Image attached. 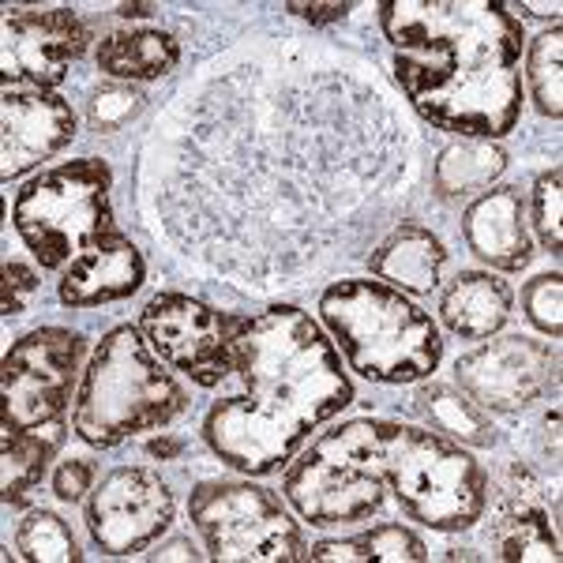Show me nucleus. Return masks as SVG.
I'll list each match as a JSON object with an SVG mask.
<instances>
[{"label": "nucleus", "instance_id": "obj_1", "mask_svg": "<svg viewBox=\"0 0 563 563\" xmlns=\"http://www.w3.org/2000/svg\"><path fill=\"white\" fill-rule=\"evenodd\" d=\"M417 143L365 60L260 42L203 68L143 147V214L199 275L275 289L353 260L413 185Z\"/></svg>", "mask_w": 563, "mask_h": 563}, {"label": "nucleus", "instance_id": "obj_2", "mask_svg": "<svg viewBox=\"0 0 563 563\" xmlns=\"http://www.w3.org/2000/svg\"><path fill=\"white\" fill-rule=\"evenodd\" d=\"M225 327L241 390L207 410L203 440L238 474H278L308 435L353 402V384L334 342L301 308L275 305Z\"/></svg>", "mask_w": 563, "mask_h": 563}, {"label": "nucleus", "instance_id": "obj_3", "mask_svg": "<svg viewBox=\"0 0 563 563\" xmlns=\"http://www.w3.org/2000/svg\"><path fill=\"white\" fill-rule=\"evenodd\" d=\"M402 95L432 129L496 143L522 109V23L499 0L379 4Z\"/></svg>", "mask_w": 563, "mask_h": 563}, {"label": "nucleus", "instance_id": "obj_4", "mask_svg": "<svg viewBox=\"0 0 563 563\" xmlns=\"http://www.w3.org/2000/svg\"><path fill=\"white\" fill-rule=\"evenodd\" d=\"M339 429L365 477L376 488L390 485L413 522L440 533H462L481 522L488 507V474L455 440L379 417H361Z\"/></svg>", "mask_w": 563, "mask_h": 563}, {"label": "nucleus", "instance_id": "obj_5", "mask_svg": "<svg viewBox=\"0 0 563 563\" xmlns=\"http://www.w3.org/2000/svg\"><path fill=\"white\" fill-rule=\"evenodd\" d=\"M320 320L346 353L350 368L372 384H421L440 368V327L387 282H331L320 297Z\"/></svg>", "mask_w": 563, "mask_h": 563}, {"label": "nucleus", "instance_id": "obj_6", "mask_svg": "<svg viewBox=\"0 0 563 563\" xmlns=\"http://www.w3.org/2000/svg\"><path fill=\"white\" fill-rule=\"evenodd\" d=\"M188 410L185 387L166 372L140 327H113L90 353L76 390V435L90 448H121L151 429H166Z\"/></svg>", "mask_w": 563, "mask_h": 563}, {"label": "nucleus", "instance_id": "obj_7", "mask_svg": "<svg viewBox=\"0 0 563 563\" xmlns=\"http://www.w3.org/2000/svg\"><path fill=\"white\" fill-rule=\"evenodd\" d=\"M113 169L102 158H76L26 180L12 225L45 271H65L87 244L113 230Z\"/></svg>", "mask_w": 563, "mask_h": 563}, {"label": "nucleus", "instance_id": "obj_8", "mask_svg": "<svg viewBox=\"0 0 563 563\" xmlns=\"http://www.w3.org/2000/svg\"><path fill=\"white\" fill-rule=\"evenodd\" d=\"M188 519L218 563H294L308 544L282 499L252 481H203L188 499Z\"/></svg>", "mask_w": 563, "mask_h": 563}, {"label": "nucleus", "instance_id": "obj_9", "mask_svg": "<svg viewBox=\"0 0 563 563\" xmlns=\"http://www.w3.org/2000/svg\"><path fill=\"white\" fill-rule=\"evenodd\" d=\"M84 334L68 327H38L12 342L0 365V424L45 429L65 421L71 387L84 379Z\"/></svg>", "mask_w": 563, "mask_h": 563}, {"label": "nucleus", "instance_id": "obj_10", "mask_svg": "<svg viewBox=\"0 0 563 563\" xmlns=\"http://www.w3.org/2000/svg\"><path fill=\"white\" fill-rule=\"evenodd\" d=\"M455 384L481 410L522 413L560 387V350L522 334L493 339L455 361Z\"/></svg>", "mask_w": 563, "mask_h": 563}, {"label": "nucleus", "instance_id": "obj_11", "mask_svg": "<svg viewBox=\"0 0 563 563\" xmlns=\"http://www.w3.org/2000/svg\"><path fill=\"white\" fill-rule=\"evenodd\" d=\"M177 504L162 474L147 466H117L90 488L87 530L106 556H132L174 526Z\"/></svg>", "mask_w": 563, "mask_h": 563}, {"label": "nucleus", "instance_id": "obj_12", "mask_svg": "<svg viewBox=\"0 0 563 563\" xmlns=\"http://www.w3.org/2000/svg\"><path fill=\"white\" fill-rule=\"evenodd\" d=\"M140 334L174 372L196 387H218L233 372L230 327L211 305L188 294H158L143 305Z\"/></svg>", "mask_w": 563, "mask_h": 563}, {"label": "nucleus", "instance_id": "obj_13", "mask_svg": "<svg viewBox=\"0 0 563 563\" xmlns=\"http://www.w3.org/2000/svg\"><path fill=\"white\" fill-rule=\"evenodd\" d=\"M12 12V8H8ZM90 31L71 8L12 12L0 26V71L4 84L53 90L87 53Z\"/></svg>", "mask_w": 563, "mask_h": 563}, {"label": "nucleus", "instance_id": "obj_14", "mask_svg": "<svg viewBox=\"0 0 563 563\" xmlns=\"http://www.w3.org/2000/svg\"><path fill=\"white\" fill-rule=\"evenodd\" d=\"M0 177L15 180L26 169L49 162L76 140V109L57 90L4 84L0 95Z\"/></svg>", "mask_w": 563, "mask_h": 563}, {"label": "nucleus", "instance_id": "obj_15", "mask_svg": "<svg viewBox=\"0 0 563 563\" xmlns=\"http://www.w3.org/2000/svg\"><path fill=\"white\" fill-rule=\"evenodd\" d=\"M499 511L488 530V549L507 563H560V530L549 522L538 481L526 466H507L499 474Z\"/></svg>", "mask_w": 563, "mask_h": 563}, {"label": "nucleus", "instance_id": "obj_16", "mask_svg": "<svg viewBox=\"0 0 563 563\" xmlns=\"http://www.w3.org/2000/svg\"><path fill=\"white\" fill-rule=\"evenodd\" d=\"M147 278L143 252L121 230H106L95 244H87L76 260L60 271L57 297L68 308H98L132 297Z\"/></svg>", "mask_w": 563, "mask_h": 563}, {"label": "nucleus", "instance_id": "obj_17", "mask_svg": "<svg viewBox=\"0 0 563 563\" xmlns=\"http://www.w3.org/2000/svg\"><path fill=\"white\" fill-rule=\"evenodd\" d=\"M462 238L470 252L493 271H522L533 260V241L526 230V199L519 185H499L481 192L462 214Z\"/></svg>", "mask_w": 563, "mask_h": 563}, {"label": "nucleus", "instance_id": "obj_18", "mask_svg": "<svg viewBox=\"0 0 563 563\" xmlns=\"http://www.w3.org/2000/svg\"><path fill=\"white\" fill-rule=\"evenodd\" d=\"M443 267H448L443 241L417 222H398L368 256L372 275L402 294H432Z\"/></svg>", "mask_w": 563, "mask_h": 563}, {"label": "nucleus", "instance_id": "obj_19", "mask_svg": "<svg viewBox=\"0 0 563 563\" xmlns=\"http://www.w3.org/2000/svg\"><path fill=\"white\" fill-rule=\"evenodd\" d=\"M511 286L499 282L493 271H462V275L443 289L440 320L455 339L477 342L511 320Z\"/></svg>", "mask_w": 563, "mask_h": 563}, {"label": "nucleus", "instance_id": "obj_20", "mask_svg": "<svg viewBox=\"0 0 563 563\" xmlns=\"http://www.w3.org/2000/svg\"><path fill=\"white\" fill-rule=\"evenodd\" d=\"M180 45L169 31L154 26H132V31H113L98 42V68L121 84H151L177 68Z\"/></svg>", "mask_w": 563, "mask_h": 563}, {"label": "nucleus", "instance_id": "obj_21", "mask_svg": "<svg viewBox=\"0 0 563 563\" xmlns=\"http://www.w3.org/2000/svg\"><path fill=\"white\" fill-rule=\"evenodd\" d=\"M68 440V424H45V429H12L0 424V496L4 504H20L31 488L42 485L49 462Z\"/></svg>", "mask_w": 563, "mask_h": 563}, {"label": "nucleus", "instance_id": "obj_22", "mask_svg": "<svg viewBox=\"0 0 563 563\" xmlns=\"http://www.w3.org/2000/svg\"><path fill=\"white\" fill-rule=\"evenodd\" d=\"M417 413L424 417L432 432L455 440L459 448H493L496 443V424L488 410H481L470 395L448 387V384H424L413 395Z\"/></svg>", "mask_w": 563, "mask_h": 563}, {"label": "nucleus", "instance_id": "obj_23", "mask_svg": "<svg viewBox=\"0 0 563 563\" xmlns=\"http://www.w3.org/2000/svg\"><path fill=\"white\" fill-rule=\"evenodd\" d=\"M305 560L316 563H421L429 560V544L417 538L413 530L395 522L372 526L365 533L339 541H320L305 552Z\"/></svg>", "mask_w": 563, "mask_h": 563}, {"label": "nucleus", "instance_id": "obj_24", "mask_svg": "<svg viewBox=\"0 0 563 563\" xmlns=\"http://www.w3.org/2000/svg\"><path fill=\"white\" fill-rule=\"evenodd\" d=\"M507 169V151L488 140H459L440 151L432 169L435 192L455 199L470 192H485Z\"/></svg>", "mask_w": 563, "mask_h": 563}, {"label": "nucleus", "instance_id": "obj_25", "mask_svg": "<svg viewBox=\"0 0 563 563\" xmlns=\"http://www.w3.org/2000/svg\"><path fill=\"white\" fill-rule=\"evenodd\" d=\"M526 84H530L533 106L544 117H563V31L552 23V31L538 34L526 53Z\"/></svg>", "mask_w": 563, "mask_h": 563}, {"label": "nucleus", "instance_id": "obj_26", "mask_svg": "<svg viewBox=\"0 0 563 563\" xmlns=\"http://www.w3.org/2000/svg\"><path fill=\"white\" fill-rule=\"evenodd\" d=\"M15 549L31 563H79L84 552L71 526L53 511H31L15 530Z\"/></svg>", "mask_w": 563, "mask_h": 563}, {"label": "nucleus", "instance_id": "obj_27", "mask_svg": "<svg viewBox=\"0 0 563 563\" xmlns=\"http://www.w3.org/2000/svg\"><path fill=\"white\" fill-rule=\"evenodd\" d=\"M526 222H533V233H538L541 249L560 256L563 252V174L560 166L544 169L530 192V203H526Z\"/></svg>", "mask_w": 563, "mask_h": 563}, {"label": "nucleus", "instance_id": "obj_28", "mask_svg": "<svg viewBox=\"0 0 563 563\" xmlns=\"http://www.w3.org/2000/svg\"><path fill=\"white\" fill-rule=\"evenodd\" d=\"M143 102L147 98L140 95L135 87L129 84H109V87H98L87 102V121H90V132L98 135H113L121 132L124 124L135 121L143 113Z\"/></svg>", "mask_w": 563, "mask_h": 563}, {"label": "nucleus", "instance_id": "obj_29", "mask_svg": "<svg viewBox=\"0 0 563 563\" xmlns=\"http://www.w3.org/2000/svg\"><path fill=\"white\" fill-rule=\"evenodd\" d=\"M522 312L541 334H549L552 342L560 339V334H563V275H560V271L526 282Z\"/></svg>", "mask_w": 563, "mask_h": 563}, {"label": "nucleus", "instance_id": "obj_30", "mask_svg": "<svg viewBox=\"0 0 563 563\" xmlns=\"http://www.w3.org/2000/svg\"><path fill=\"white\" fill-rule=\"evenodd\" d=\"M42 278L34 267H26L20 260L4 263V316H20L31 308V301L38 297Z\"/></svg>", "mask_w": 563, "mask_h": 563}, {"label": "nucleus", "instance_id": "obj_31", "mask_svg": "<svg viewBox=\"0 0 563 563\" xmlns=\"http://www.w3.org/2000/svg\"><path fill=\"white\" fill-rule=\"evenodd\" d=\"M95 462L90 459H68L57 466V474H53V496L65 499V504H79L90 488H95Z\"/></svg>", "mask_w": 563, "mask_h": 563}, {"label": "nucleus", "instance_id": "obj_32", "mask_svg": "<svg viewBox=\"0 0 563 563\" xmlns=\"http://www.w3.org/2000/svg\"><path fill=\"white\" fill-rule=\"evenodd\" d=\"M286 12L301 15V20L312 26H323V23H342L353 12V4H297V0H289Z\"/></svg>", "mask_w": 563, "mask_h": 563}, {"label": "nucleus", "instance_id": "obj_33", "mask_svg": "<svg viewBox=\"0 0 563 563\" xmlns=\"http://www.w3.org/2000/svg\"><path fill=\"white\" fill-rule=\"evenodd\" d=\"M541 462L552 466V474H560V410L552 406L541 421Z\"/></svg>", "mask_w": 563, "mask_h": 563}, {"label": "nucleus", "instance_id": "obj_34", "mask_svg": "<svg viewBox=\"0 0 563 563\" xmlns=\"http://www.w3.org/2000/svg\"><path fill=\"white\" fill-rule=\"evenodd\" d=\"M207 552H196V544L188 541V538H174V541H166V544H158V549L151 552V560H203Z\"/></svg>", "mask_w": 563, "mask_h": 563}, {"label": "nucleus", "instance_id": "obj_35", "mask_svg": "<svg viewBox=\"0 0 563 563\" xmlns=\"http://www.w3.org/2000/svg\"><path fill=\"white\" fill-rule=\"evenodd\" d=\"M507 8H515V12H526V15H541V20H552V23H556V20H560V12H563L556 0H552V4H507ZM515 12H511V15H515Z\"/></svg>", "mask_w": 563, "mask_h": 563}, {"label": "nucleus", "instance_id": "obj_36", "mask_svg": "<svg viewBox=\"0 0 563 563\" xmlns=\"http://www.w3.org/2000/svg\"><path fill=\"white\" fill-rule=\"evenodd\" d=\"M147 451L154 459H177L185 451V440H154Z\"/></svg>", "mask_w": 563, "mask_h": 563}, {"label": "nucleus", "instance_id": "obj_37", "mask_svg": "<svg viewBox=\"0 0 563 563\" xmlns=\"http://www.w3.org/2000/svg\"><path fill=\"white\" fill-rule=\"evenodd\" d=\"M158 12V4H121L117 8V15L121 20H147V15Z\"/></svg>", "mask_w": 563, "mask_h": 563}]
</instances>
